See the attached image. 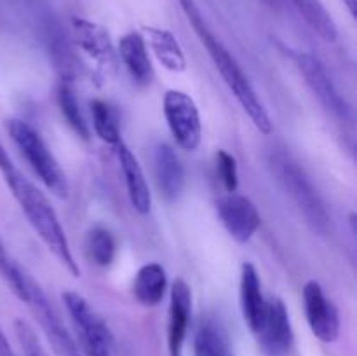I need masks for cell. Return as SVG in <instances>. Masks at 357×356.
<instances>
[{
	"label": "cell",
	"instance_id": "1",
	"mask_svg": "<svg viewBox=\"0 0 357 356\" xmlns=\"http://www.w3.org/2000/svg\"><path fill=\"white\" fill-rule=\"evenodd\" d=\"M178 3L183 9L185 16H187L188 23L192 24L194 31L197 34L199 40L204 45L206 51H208L209 58L215 63L216 70L222 75L223 82L227 84L232 94L236 96L237 103L241 105L244 112L248 114V117L251 119V122L255 124V128L258 131H261L264 135H271L274 126H272V119L268 115L267 108L261 103L260 96L255 91L253 84L250 82L248 75L244 73V70L241 68L239 61L234 58L232 52L225 47L222 40L215 35V31L211 30V27L206 21L204 14L199 9L197 2L195 0H178Z\"/></svg>",
	"mask_w": 357,
	"mask_h": 356
},
{
	"label": "cell",
	"instance_id": "2",
	"mask_svg": "<svg viewBox=\"0 0 357 356\" xmlns=\"http://www.w3.org/2000/svg\"><path fill=\"white\" fill-rule=\"evenodd\" d=\"M3 180H6L9 191L13 192L21 212L26 216L28 223L37 232V236L40 237L45 248L58 258L59 264L73 278H79L80 267L75 262L72 250H70L68 237H66L65 229H63L61 222H59L58 213L52 208L47 195L33 181L28 180L20 170H16L10 177L3 178Z\"/></svg>",
	"mask_w": 357,
	"mask_h": 356
},
{
	"label": "cell",
	"instance_id": "3",
	"mask_svg": "<svg viewBox=\"0 0 357 356\" xmlns=\"http://www.w3.org/2000/svg\"><path fill=\"white\" fill-rule=\"evenodd\" d=\"M268 164H271V170L278 184L291 199L300 215L305 218L307 225L314 232L326 234L330 229L331 216L323 198L305 175V171L298 166V163H295L291 157L282 152L272 154Z\"/></svg>",
	"mask_w": 357,
	"mask_h": 356
},
{
	"label": "cell",
	"instance_id": "4",
	"mask_svg": "<svg viewBox=\"0 0 357 356\" xmlns=\"http://www.w3.org/2000/svg\"><path fill=\"white\" fill-rule=\"evenodd\" d=\"M6 128L14 145L30 164L38 180L45 185V188L61 199L68 198V180L65 171L59 166L58 159L44 142L40 133L21 119H9Z\"/></svg>",
	"mask_w": 357,
	"mask_h": 356
},
{
	"label": "cell",
	"instance_id": "5",
	"mask_svg": "<svg viewBox=\"0 0 357 356\" xmlns=\"http://www.w3.org/2000/svg\"><path fill=\"white\" fill-rule=\"evenodd\" d=\"M61 300L77 334V346H80L84 355L119 356L117 342L112 330L80 293L65 290L61 293Z\"/></svg>",
	"mask_w": 357,
	"mask_h": 356
},
{
	"label": "cell",
	"instance_id": "6",
	"mask_svg": "<svg viewBox=\"0 0 357 356\" xmlns=\"http://www.w3.org/2000/svg\"><path fill=\"white\" fill-rule=\"evenodd\" d=\"M164 117L174 142L183 150L194 152L202 140L201 112L190 94L169 89L164 94Z\"/></svg>",
	"mask_w": 357,
	"mask_h": 356
},
{
	"label": "cell",
	"instance_id": "7",
	"mask_svg": "<svg viewBox=\"0 0 357 356\" xmlns=\"http://www.w3.org/2000/svg\"><path fill=\"white\" fill-rule=\"evenodd\" d=\"M296 66H298L300 73L305 79L307 86L314 93V96L319 100V103L333 115L335 119L342 122L352 121V110L349 107L347 100L340 94V91L335 86L333 79L328 73L326 66L323 65L321 59L310 52H296L295 56Z\"/></svg>",
	"mask_w": 357,
	"mask_h": 356
},
{
	"label": "cell",
	"instance_id": "8",
	"mask_svg": "<svg viewBox=\"0 0 357 356\" xmlns=\"http://www.w3.org/2000/svg\"><path fill=\"white\" fill-rule=\"evenodd\" d=\"M72 31L80 51L89 58L96 73L103 79L117 72V52L110 40V35L101 24L84 17H72Z\"/></svg>",
	"mask_w": 357,
	"mask_h": 356
},
{
	"label": "cell",
	"instance_id": "9",
	"mask_svg": "<svg viewBox=\"0 0 357 356\" xmlns=\"http://www.w3.org/2000/svg\"><path fill=\"white\" fill-rule=\"evenodd\" d=\"M255 335L267 356H288L291 353L295 334L286 304L279 297L267 299L264 320Z\"/></svg>",
	"mask_w": 357,
	"mask_h": 356
},
{
	"label": "cell",
	"instance_id": "10",
	"mask_svg": "<svg viewBox=\"0 0 357 356\" xmlns=\"http://www.w3.org/2000/svg\"><path fill=\"white\" fill-rule=\"evenodd\" d=\"M303 309L310 330L319 341L331 344L340 337V314L337 306L328 299L316 279H310L303 286Z\"/></svg>",
	"mask_w": 357,
	"mask_h": 356
},
{
	"label": "cell",
	"instance_id": "11",
	"mask_svg": "<svg viewBox=\"0 0 357 356\" xmlns=\"http://www.w3.org/2000/svg\"><path fill=\"white\" fill-rule=\"evenodd\" d=\"M216 213L227 232L237 243H248L261 225L258 208L250 198L237 192H227L216 201Z\"/></svg>",
	"mask_w": 357,
	"mask_h": 356
},
{
	"label": "cell",
	"instance_id": "12",
	"mask_svg": "<svg viewBox=\"0 0 357 356\" xmlns=\"http://www.w3.org/2000/svg\"><path fill=\"white\" fill-rule=\"evenodd\" d=\"M26 306L30 307L31 313L35 314V318L38 320L40 327L44 328L45 335H47L49 341L52 342V346H54L56 351L59 353V356H82L80 355L77 342L73 341L72 335H70L68 332H66V328L63 327L61 320L58 318L56 311L52 309L47 297H45L40 285H38L35 279H31L30 283Z\"/></svg>",
	"mask_w": 357,
	"mask_h": 356
},
{
	"label": "cell",
	"instance_id": "13",
	"mask_svg": "<svg viewBox=\"0 0 357 356\" xmlns=\"http://www.w3.org/2000/svg\"><path fill=\"white\" fill-rule=\"evenodd\" d=\"M190 316L192 288L183 278H178L174 279L169 290V313H167V351H169V356H183Z\"/></svg>",
	"mask_w": 357,
	"mask_h": 356
},
{
	"label": "cell",
	"instance_id": "14",
	"mask_svg": "<svg viewBox=\"0 0 357 356\" xmlns=\"http://www.w3.org/2000/svg\"><path fill=\"white\" fill-rule=\"evenodd\" d=\"M115 152H117V161L121 164L129 201H131L132 208L139 215H146V213H150V208H152V192H150L149 184H146L145 173H143L136 156L124 142H119L115 145Z\"/></svg>",
	"mask_w": 357,
	"mask_h": 356
},
{
	"label": "cell",
	"instance_id": "15",
	"mask_svg": "<svg viewBox=\"0 0 357 356\" xmlns=\"http://www.w3.org/2000/svg\"><path fill=\"white\" fill-rule=\"evenodd\" d=\"M153 171L160 194L167 201H176L185 187V170L180 157L167 143H159L153 150Z\"/></svg>",
	"mask_w": 357,
	"mask_h": 356
},
{
	"label": "cell",
	"instance_id": "16",
	"mask_svg": "<svg viewBox=\"0 0 357 356\" xmlns=\"http://www.w3.org/2000/svg\"><path fill=\"white\" fill-rule=\"evenodd\" d=\"M119 56L132 82L139 87L150 86L153 80V66L150 61L146 40L139 31H129L119 40Z\"/></svg>",
	"mask_w": 357,
	"mask_h": 356
},
{
	"label": "cell",
	"instance_id": "17",
	"mask_svg": "<svg viewBox=\"0 0 357 356\" xmlns=\"http://www.w3.org/2000/svg\"><path fill=\"white\" fill-rule=\"evenodd\" d=\"M239 299L244 321H246L248 328L253 334H257L261 320H264L267 299H265L264 292H261V281L257 267L251 262H244L243 267H241Z\"/></svg>",
	"mask_w": 357,
	"mask_h": 356
},
{
	"label": "cell",
	"instance_id": "18",
	"mask_svg": "<svg viewBox=\"0 0 357 356\" xmlns=\"http://www.w3.org/2000/svg\"><path fill=\"white\" fill-rule=\"evenodd\" d=\"M167 290V274L166 269L157 262L142 265L136 272L135 283H132V293L135 299L142 306L155 307L162 302Z\"/></svg>",
	"mask_w": 357,
	"mask_h": 356
},
{
	"label": "cell",
	"instance_id": "19",
	"mask_svg": "<svg viewBox=\"0 0 357 356\" xmlns=\"http://www.w3.org/2000/svg\"><path fill=\"white\" fill-rule=\"evenodd\" d=\"M145 34L149 37L150 49L164 68L174 73H181L187 70V58H185L183 49L171 31L150 27L145 28Z\"/></svg>",
	"mask_w": 357,
	"mask_h": 356
},
{
	"label": "cell",
	"instance_id": "20",
	"mask_svg": "<svg viewBox=\"0 0 357 356\" xmlns=\"http://www.w3.org/2000/svg\"><path fill=\"white\" fill-rule=\"evenodd\" d=\"M194 356H236L225 328L213 320L202 321L194 337Z\"/></svg>",
	"mask_w": 357,
	"mask_h": 356
},
{
	"label": "cell",
	"instance_id": "21",
	"mask_svg": "<svg viewBox=\"0 0 357 356\" xmlns=\"http://www.w3.org/2000/svg\"><path fill=\"white\" fill-rule=\"evenodd\" d=\"M293 6L305 20V23L319 35L323 40L335 42L338 38V28L331 14L321 0H291Z\"/></svg>",
	"mask_w": 357,
	"mask_h": 356
},
{
	"label": "cell",
	"instance_id": "22",
	"mask_svg": "<svg viewBox=\"0 0 357 356\" xmlns=\"http://www.w3.org/2000/svg\"><path fill=\"white\" fill-rule=\"evenodd\" d=\"M86 253L100 267H110L117 255L114 234L107 227H93L86 237Z\"/></svg>",
	"mask_w": 357,
	"mask_h": 356
},
{
	"label": "cell",
	"instance_id": "23",
	"mask_svg": "<svg viewBox=\"0 0 357 356\" xmlns=\"http://www.w3.org/2000/svg\"><path fill=\"white\" fill-rule=\"evenodd\" d=\"M91 115H93V128L98 138L114 147L117 145L119 142H122L119 117L117 114H115L114 108H112L107 101H91Z\"/></svg>",
	"mask_w": 357,
	"mask_h": 356
},
{
	"label": "cell",
	"instance_id": "24",
	"mask_svg": "<svg viewBox=\"0 0 357 356\" xmlns=\"http://www.w3.org/2000/svg\"><path fill=\"white\" fill-rule=\"evenodd\" d=\"M0 276H2L3 281L7 283L10 292H13L21 302L26 304L28 290H30V283L33 278L28 276L26 272H24V269L10 257V253L7 251L2 239H0Z\"/></svg>",
	"mask_w": 357,
	"mask_h": 356
},
{
	"label": "cell",
	"instance_id": "25",
	"mask_svg": "<svg viewBox=\"0 0 357 356\" xmlns=\"http://www.w3.org/2000/svg\"><path fill=\"white\" fill-rule=\"evenodd\" d=\"M58 103L59 110H61L63 117L66 119L70 128L80 136V138H89V126H87L86 119H84L82 112H80V105L77 101V94L73 87L68 82L63 80L58 87Z\"/></svg>",
	"mask_w": 357,
	"mask_h": 356
},
{
	"label": "cell",
	"instance_id": "26",
	"mask_svg": "<svg viewBox=\"0 0 357 356\" xmlns=\"http://www.w3.org/2000/svg\"><path fill=\"white\" fill-rule=\"evenodd\" d=\"M216 173L227 192H236L239 187V168L236 157L227 150H218L216 154Z\"/></svg>",
	"mask_w": 357,
	"mask_h": 356
},
{
	"label": "cell",
	"instance_id": "27",
	"mask_svg": "<svg viewBox=\"0 0 357 356\" xmlns=\"http://www.w3.org/2000/svg\"><path fill=\"white\" fill-rule=\"evenodd\" d=\"M14 332H16L17 342H20V346L23 348L24 356H49L47 353H45L44 346L38 341L35 330L26 323V321H14Z\"/></svg>",
	"mask_w": 357,
	"mask_h": 356
},
{
	"label": "cell",
	"instance_id": "28",
	"mask_svg": "<svg viewBox=\"0 0 357 356\" xmlns=\"http://www.w3.org/2000/svg\"><path fill=\"white\" fill-rule=\"evenodd\" d=\"M16 170L17 168L14 166L9 152H7L6 147H3V143H2V140H0V173H2L3 178H7V177H10V175H13Z\"/></svg>",
	"mask_w": 357,
	"mask_h": 356
},
{
	"label": "cell",
	"instance_id": "29",
	"mask_svg": "<svg viewBox=\"0 0 357 356\" xmlns=\"http://www.w3.org/2000/svg\"><path fill=\"white\" fill-rule=\"evenodd\" d=\"M0 356H17L14 349L10 348L9 341H7L6 334L2 330H0Z\"/></svg>",
	"mask_w": 357,
	"mask_h": 356
},
{
	"label": "cell",
	"instance_id": "30",
	"mask_svg": "<svg viewBox=\"0 0 357 356\" xmlns=\"http://www.w3.org/2000/svg\"><path fill=\"white\" fill-rule=\"evenodd\" d=\"M342 2L345 3V7L349 9V13L352 14V16H356V9H357V0H342Z\"/></svg>",
	"mask_w": 357,
	"mask_h": 356
},
{
	"label": "cell",
	"instance_id": "31",
	"mask_svg": "<svg viewBox=\"0 0 357 356\" xmlns=\"http://www.w3.org/2000/svg\"><path fill=\"white\" fill-rule=\"evenodd\" d=\"M271 7H279L282 3V0H265Z\"/></svg>",
	"mask_w": 357,
	"mask_h": 356
}]
</instances>
